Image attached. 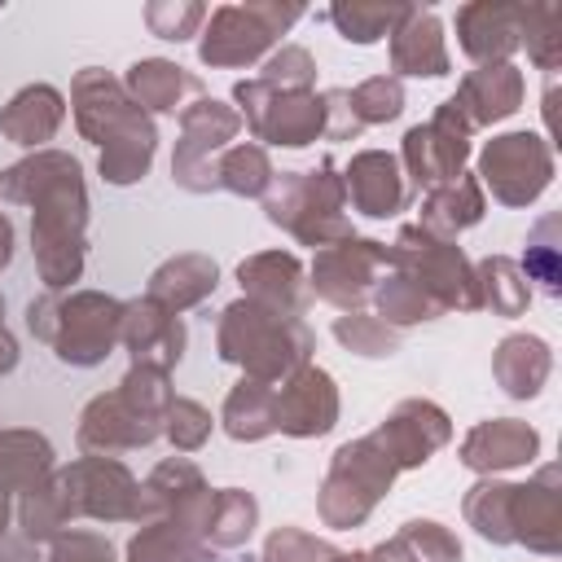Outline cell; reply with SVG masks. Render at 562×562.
Returning a JSON list of instances; mask_svg holds the SVG:
<instances>
[{
	"mask_svg": "<svg viewBox=\"0 0 562 562\" xmlns=\"http://www.w3.org/2000/svg\"><path fill=\"white\" fill-rule=\"evenodd\" d=\"M0 202L31 211V255L44 290H75L88 263V184L66 149H35L0 171Z\"/></svg>",
	"mask_w": 562,
	"mask_h": 562,
	"instance_id": "cell-1",
	"label": "cell"
},
{
	"mask_svg": "<svg viewBox=\"0 0 562 562\" xmlns=\"http://www.w3.org/2000/svg\"><path fill=\"white\" fill-rule=\"evenodd\" d=\"M70 114L88 145H97V176L114 189H132L149 176L158 154V123L127 97L123 79L101 66H83L70 79Z\"/></svg>",
	"mask_w": 562,
	"mask_h": 562,
	"instance_id": "cell-2",
	"label": "cell"
},
{
	"mask_svg": "<svg viewBox=\"0 0 562 562\" xmlns=\"http://www.w3.org/2000/svg\"><path fill=\"white\" fill-rule=\"evenodd\" d=\"M176 400L171 373L149 364H127L114 391H101L83 404L75 443L88 457H123L162 439V413Z\"/></svg>",
	"mask_w": 562,
	"mask_h": 562,
	"instance_id": "cell-3",
	"label": "cell"
},
{
	"mask_svg": "<svg viewBox=\"0 0 562 562\" xmlns=\"http://www.w3.org/2000/svg\"><path fill=\"white\" fill-rule=\"evenodd\" d=\"M312 351H316V338L303 316L263 307L255 299H233L220 312L215 356L224 364L241 369V378H259V382L277 386L299 364H312Z\"/></svg>",
	"mask_w": 562,
	"mask_h": 562,
	"instance_id": "cell-4",
	"label": "cell"
},
{
	"mask_svg": "<svg viewBox=\"0 0 562 562\" xmlns=\"http://www.w3.org/2000/svg\"><path fill=\"white\" fill-rule=\"evenodd\" d=\"M26 329L53 347L70 369H97L114 356L123 329V299L105 290H44L26 303Z\"/></svg>",
	"mask_w": 562,
	"mask_h": 562,
	"instance_id": "cell-5",
	"label": "cell"
},
{
	"mask_svg": "<svg viewBox=\"0 0 562 562\" xmlns=\"http://www.w3.org/2000/svg\"><path fill=\"white\" fill-rule=\"evenodd\" d=\"M263 220L281 233H290L299 246H334L351 237V215H347V189L342 171L334 158H321L312 171H277L272 189L259 198Z\"/></svg>",
	"mask_w": 562,
	"mask_h": 562,
	"instance_id": "cell-6",
	"label": "cell"
},
{
	"mask_svg": "<svg viewBox=\"0 0 562 562\" xmlns=\"http://www.w3.org/2000/svg\"><path fill=\"white\" fill-rule=\"evenodd\" d=\"M395 479H400V470H395V461L382 452V443L373 435H360V439L338 443L334 457H329V465H325V479L316 487V514H321V522L334 527V531L364 527L369 514L395 487Z\"/></svg>",
	"mask_w": 562,
	"mask_h": 562,
	"instance_id": "cell-7",
	"label": "cell"
},
{
	"mask_svg": "<svg viewBox=\"0 0 562 562\" xmlns=\"http://www.w3.org/2000/svg\"><path fill=\"white\" fill-rule=\"evenodd\" d=\"M57 496L66 505V518H92V522H158V505L149 487L123 465V457H75L70 465H57L53 474Z\"/></svg>",
	"mask_w": 562,
	"mask_h": 562,
	"instance_id": "cell-8",
	"label": "cell"
},
{
	"mask_svg": "<svg viewBox=\"0 0 562 562\" xmlns=\"http://www.w3.org/2000/svg\"><path fill=\"white\" fill-rule=\"evenodd\" d=\"M307 18L303 4H220L206 9V22L198 31V61L211 70H241L263 61L281 35Z\"/></svg>",
	"mask_w": 562,
	"mask_h": 562,
	"instance_id": "cell-9",
	"label": "cell"
},
{
	"mask_svg": "<svg viewBox=\"0 0 562 562\" xmlns=\"http://www.w3.org/2000/svg\"><path fill=\"white\" fill-rule=\"evenodd\" d=\"M391 250V272L422 290L439 312H479L474 299V259L457 241H439L417 224H400Z\"/></svg>",
	"mask_w": 562,
	"mask_h": 562,
	"instance_id": "cell-10",
	"label": "cell"
},
{
	"mask_svg": "<svg viewBox=\"0 0 562 562\" xmlns=\"http://www.w3.org/2000/svg\"><path fill=\"white\" fill-rule=\"evenodd\" d=\"M233 110L241 114V127L255 145L277 149H307L325 136V92L303 88H272L263 79H237L233 83Z\"/></svg>",
	"mask_w": 562,
	"mask_h": 562,
	"instance_id": "cell-11",
	"label": "cell"
},
{
	"mask_svg": "<svg viewBox=\"0 0 562 562\" xmlns=\"http://www.w3.org/2000/svg\"><path fill=\"white\" fill-rule=\"evenodd\" d=\"M474 180L501 206H514V211L531 206L553 184V140H544L540 132H527V127L501 132V136L483 140Z\"/></svg>",
	"mask_w": 562,
	"mask_h": 562,
	"instance_id": "cell-12",
	"label": "cell"
},
{
	"mask_svg": "<svg viewBox=\"0 0 562 562\" xmlns=\"http://www.w3.org/2000/svg\"><path fill=\"white\" fill-rule=\"evenodd\" d=\"M391 268V250L386 241H373V237H342L334 246H321L312 250V263H307V290L338 307V312H364V303L373 299L378 281L386 277Z\"/></svg>",
	"mask_w": 562,
	"mask_h": 562,
	"instance_id": "cell-13",
	"label": "cell"
},
{
	"mask_svg": "<svg viewBox=\"0 0 562 562\" xmlns=\"http://www.w3.org/2000/svg\"><path fill=\"white\" fill-rule=\"evenodd\" d=\"M176 123L180 136L171 149V180L184 193H215V158L241 136V114L220 97H198Z\"/></svg>",
	"mask_w": 562,
	"mask_h": 562,
	"instance_id": "cell-14",
	"label": "cell"
},
{
	"mask_svg": "<svg viewBox=\"0 0 562 562\" xmlns=\"http://www.w3.org/2000/svg\"><path fill=\"white\" fill-rule=\"evenodd\" d=\"M470 140H474V127L470 119L457 110V101H439L435 114L426 123H413L400 140V167H404V180L408 189H435V184H448L465 171L470 162Z\"/></svg>",
	"mask_w": 562,
	"mask_h": 562,
	"instance_id": "cell-15",
	"label": "cell"
},
{
	"mask_svg": "<svg viewBox=\"0 0 562 562\" xmlns=\"http://www.w3.org/2000/svg\"><path fill=\"white\" fill-rule=\"evenodd\" d=\"M382 452L395 461V470H422L439 448H448L452 439V417L435 404V400H422V395H408L400 400L373 430H369Z\"/></svg>",
	"mask_w": 562,
	"mask_h": 562,
	"instance_id": "cell-16",
	"label": "cell"
},
{
	"mask_svg": "<svg viewBox=\"0 0 562 562\" xmlns=\"http://www.w3.org/2000/svg\"><path fill=\"white\" fill-rule=\"evenodd\" d=\"M338 413H342V395L329 369L299 364L277 382V435L321 439L338 426Z\"/></svg>",
	"mask_w": 562,
	"mask_h": 562,
	"instance_id": "cell-17",
	"label": "cell"
},
{
	"mask_svg": "<svg viewBox=\"0 0 562 562\" xmlns=\"http://www.w3.org/2000/svg\"><path fill=\"white\" fill-rule=\"evenodd\" d=\"M509 536L514 544L553 558L562 553V470L549 461L527 483L509 492Z\"/></svg>",
	"mask_w": 562,
	"mask_h": 562,
	"instance_id": "cell-18",
	"label": "cell"
},
{
	"mask_svg": "<svg viewBox=\"0 0 562 562\" xmlns=\"http://www.w3.org/2000/svg\"><path fill=\"white\" fill-rule=\"evenodd\" d=\"M544 439L531 422L522 417H483L465 430L461 448H457V461L465 470H474L479 479H496L505 470H522V465H536Z\"/></svg>",
	"mask_w": 562,
	"mask_h": 562,
	"instance_id": "cell-19",
	"label": "cell"
},
{
	"mask_svg": "<svg viewBox=\"0 0 562 562\" xmlns=\"http://www.w3.org/2000/svg\"><path fill=\"white\" fill-rule=\"evenodd\" d=\"M457 44L474 66H501L514 61L522 48V4L514 0H470L452 18Z\"/></svg>",
	"mask_w": 562,
	"mask_h": 562,
	"instance_id": "cell-20",
	"label": "cell"
},
{
	"mask_svg": "<svg viewBox=\"0 0 562 562\" xmlns=\"http://www.w3.org/2000/svg\"><path fill=\"white\" fill-rule=\"evenodd\" d=\"M119 347H127L132 364H149V369L171 373L184 360L189 334H184V321L176 312H167L162 303H154V299L140 294V299H123Z\"/></svg>",
	"mask_w": 562,
	"mask_h": 562,
	"instance_id": "cell-21",
	"label": "cell"
},
{
	"mask_svg": "<svg viewBox=\"0 0 562 562\" xmlns=\"http://www.w3.org/2000/svg\"><path fill=\"white\" fill-rule=\"evenodd\" d=\"M145 487H149V496H154V505H158V522H171L176 531L202 540V527H206L215 487L206 483V474H202L184 452L158 461V465L145 474Z\"/></svg>",
	"mask_w": 562,
	"mask_h": 562,
	"instance_id": "cell-22",
	"label": "cell"
},
{
	"mask_svg": "<svg viewBox=\"0 0 562 562\" xmlns=\"http://www.w3.org/2000/svg\"><path fill=\"white\" fill-rule=\"evenodd\" d=\"M342 189H347V206L364 220H395L413 198L404 167L391 149L351 154V162L342 167Z\"/></svg>",
	"mask_w": 562,
	"mask_h": 562,
	"instance_id": "cell-23",
	"label": "cell"
},
{
	"mask_svg": "<svg viewBox=\"0 0 562 562\" xmlns=\"http://www.w3.org/2000/svg\"><path fill=\"white\" fill-rule=\"evenodd\" d=\"M237 285H241V299H255L263 307H277V312H290V316H303L307 312V268L294 250H255L237 263Z\"/></svg>",
	"mask_w": 562,
	"mask_h": 562,
	"instance_id": "cell-24",
	"label": "cell"
},
{
	"mask_svg": "<svg viewBox=\"0 0 562 562\" xmlns=\"http://www.w3.org/2000/svg\"><path fill=\"white\" fill-rule=\"evenodd\" d=\"M386 48H391V75L400 83L404 79H443V75H452L448 35H443V22H439L435 9L413 4L408 18L391 31Z\"/></svg>",
	"mask_w": 562,
	"mask_h": 562,
	"instance_id": "cell-25",
	"label": "cell"
},
{
	"mask_svg": "<svg viewBox=\"0 0 562 562\" xmlns=\"http://www.w3.org/2000/svg\"><path fill=\"white\" fill-rule=\"evenodd\" d=\"M522 97H527V83H522V70L514 61H501V66H474L461 75L452 101L457 110L470 119V127H492V123H505L509 114L522 110Z\"/></svg>",
	"mask_w": 562,
	"mask_h": 562,
	"instance_id": "cell-26",
	"label": "cell"
},
{
	"mask_svg": "<svg viewBox=\"0 0 562 562\" xmlns=\"http://www.w3.org/2000/svg\"><path fill=\"white\" fill-rule=\"evenodd\" d=\"M123 88H127V97L149 119L154 114H176L180 119L184 105L206 97V83L193 70H184L180 61H171V57H140V61H132L127 75H123Z\"/></svg>",
	"mask_w": 562,
	"mask_h": 562,
	"instance_id": "cell-27",
	"label": "cell"
},
{
	"mask_svg": "<svg viewBox=\"0 0 562 562\" xmlns=\"http://www.w3.org/2000/svg\"><path fill=\"white\" fill-rule=\"evenodd\" d=\"M66 123V92L53 83H26L0 105V136L22 149H48Z\"/></svg>",
	"mask_w": 562,
	"mask_h": 562,
	"instance_id": "cell-28",
	"label": "cell"
},
{
	"mask_svg": "<svg viewBox=\"0 0 562 562\" xmlns=\"http://www.w3.org/2000/svg\"><path fill=\"white\" fill-rule=\"evenodd\" d=\"M215 285H220V263H215L211 255H202V250H180V255L162 259V263L149 272L145 299H154V303H162L167 312L184 316L189 307L206 303V299L215 294Z\"/></svg>",
	"mask_w": 562,
	"mask_h": 562,
	"instance_id": "cell-29",
	"label": "cell"
},
{
	"mask_svg": "<svg viewBox=\"0 0 562 562\" xmlns=\"http://www.w3.org/2000/svg\"><path fill=\"white\" fill-rule=\"evenodd\" d=\"M492 378L509 400H536L553 378V347L540 334H505L492 351Z\"/></svg>",
	"mask_w": 562,
	"mask_h": 562,
	"instance_id": "cell-30",
	"label": "cell"
},
{
	"mask_svg": "<svg viewBox=\"0 0 562 562\" xmlns=\"http://www.w3.org/2000/svg\"><path fill=\"white\" fill-rule=\"evenodd\" d=\"M483 215H487V193H483V184H479L470 171H461L457 180L435 184V189L422 193L417 228L430 233V237H439V241H457V237H461L465 228H474Z\"/></svg>",
	"mask_w": 562,
	"mask_h": 562,
	"instance_id": "cell-31",
	"label": "cell"
},
{
	"mask_svg": "<svg viewBox=\"0 0 562 562\" xmlns=\"http://www.w3.org/2000/svg\"><path fill=\"white\" fill-rule=\"evenodd\" d=\"M57 474V452L44 430L35 426H4L0 430V487L9 496H26Z\"/></svg>",
	"mask_w": 562,
	"mask_h": 562,
	"instance_id": "cell-32",
	"label": "cell"
},
{
	"mask_svg": "<svg viewBox=\"0 0 562 562\" xmlns=\"http://www.w3.org/2000/svg\"><path fill=\"white\" fill-rule=\"evenodd\" d=\"M220 430L237 443H259L277 435V386L259 378H237L220 404Z\"/></svg>",
	"mask_w": 562,
	"mask_h": 562,
	"instance_id": "cell-33",
	"label": "cell"
},
{
	"mask_svg": "<svg viewBox=\"0 0 562 562\" xmlns=\"http://www.w3.org/2000/svg\"><path fill=\"white\" fill-rule=\"evenodd\" d=\"M369 562H465V549L452 527L435 518H408L391 540L369 549Z\"/></svg>",
	"mask_w": 562,
	"mask_h": 562,
	"instance_id": "cell-34",
	"label": "cell"
},
{
	"mask_svg": "<svg viewBox=\"0 0 562 562\" xmlns=\"http://www.w3.org/2000/svg\"><path fill=\"white\" fill-rule=\"evenodd\" d=\"M474 299H479V312H492V316H522L531 307V285L518 268V259L509 255H483L474 259Z\"/></svg>",
	"mask_w": 562,
	"mask_h": 562,
	"instance_id": "cell-35",
	"label": "cell"
},
{
	"mask_svg": "<svg viewBox=\"0 0 562 562\" xmlns=\"http://www.w3.org/2000/svg\"><path fill=\"white\" fill-rule=\"evenodd\" d=\"M408 9L413 4H382V0H338V4H329L325 9V18H329V26L347 40V44H360V48H369V44H382V40H391V31L408 18Z\"/></svg>",
	"mask_w": 562,
	"mask_h": 562,
	"instance_id": "cell-36",
	"label": "cell"
},
{
	"mask_svg": "<svg viewBox=\"0 0 562 562\" xmlns=\"http://www.w3.org/2000/svg\"><path fill=\"white\" fill-rule=\"evenodd\" d=\"M527 285H540V294L558 299L562 294V215L549 211L527 228L522 259H518Z\"/></svg>",
	"mask_w": 562,
	"mask_h": 562,
	"instance_id": "cell-37",
	"label": "cell"
},
{
	"mask_svg": "<svg viewBox=\"0 0 562 562\" xmlns=\"http://www.w3.org/2000/svg\"><path fill=\"white\" fill-rule=\"evenodd\" d=\"M259 527V501L246 487H215L211 514L202 527V544L211 549H241Z\"/></svg>",
	"mask_w": 562,
	"mask_h": 562,
	"instance_id": "cell-38",
	"label": "cell"
},
{
	"mask_svg": "<svg viewBox=\"0 0 562 562\" xmlns=\"http://www.w3.org/2000/svg\"><path fill=\"white\" fill-rule=\"evenodd\" d=\"M277 180V167L268 158L263 145L255 140H233L220 158H215V184L233 198H263Z\"/></svg>",
	"mask_w": 562,
	"mask_h": 562,
	"instance_id": "cell-39",
	"label": "cell"
},
{
	"mask_svg": "<svg viewBox=\"0 0 562 562\" xmlns=\"http://www.w3.org/2000/svg\"><path fill=\"white\" fill-rule=\"evenodd\" d=\"M123 562H215V549L202 544L198 536L176 531L171 522H145L127 540Z\"/></svg>",
	"mask_w": 562,
	"mask_h": 562,
	"instance_id": "cell-40",
	"label": "cell"
},
{
	"mask_svg": "<svg viewBox=\"0 0 562 562\" xmlns=\"http://www.w3.org/2000/svg\"><path fill=\"white\" fill-rule=\"evenodd\" d=\"M334 342L360 360H391L404 342L400 329H391L386 321H378L373 312H338L334 325H329Z\"/></svg>",
	"mask_w": 562,
	"mask_h": 562,
	"instance_id": "cell-41",
	"label": "cell"
},
{
	"mask_svg": "<svg viewBox=\"0 0 562 562\" xmlns=\"http://www.w3.org/2000/svg\"><path fill=\"white\" fill-rule=\"evenodd\" d=\"M509 492H514V483H505V479H479V483L461 496L465 522H470L487 544H514V536H509Z\"/></svg>",
	"mask_w": 562,
	"mask_h": 562,
	"instance_id": "cell-42",
	"label": "cell"
},
{
	"mask_svg": "<svg viewBox=\"0 0 562 562\" xmlns=\"http://www.w3.org/2000/svg\"><path fill=\"white\" fill-rule=\"evenodd\" d=\"M373 316L404 334V329H413V325H422V321H435V316H443V312H439L422 290H413L400 272L386 268V277H382L378 290H373Z\"/></svg>",
	"mask_w": 562,
	"mask_h": 562,
	"instance_id": "cell-43",
	"label": "cell"
},
{
	"mask_svg": "<svg viewBox=\"0 0 562 562\" xmlns=\"http://www.w3.org/2000/svg\"><path fill=\"white\" fill-rule=\"evenodd\" d=\"M347 105H351V119L360 123V132L395 123L404 114V83L395 75H369L356 88H347Z\"/></svg>",
	"mask_w": 562,
	"mask_h": 562,
	"instance_id": "cell-44",
	"label": "cell"
},
{
	"mask_svg": "<svg viewBox=\"0 0 562 562\" xmlns=\"http://www.w3.org/2000/svg\"><path fill=\"white\" fill-rule=\"evenodd\" d=\"M522 48H527V61L544 75L562 66V9L558 4H522Z\"/></svg>",
	"mask_w": 562,
	"mask_h": 562,
	"instance_id": "cell-45",
	"label": "cell"
},
{
	"mask_svg": "<svg viewBox=\"0 0 562 562\" xmlns=\"http://www.w3.org/2000/svg\"><path fill=\"white\" fill-rule=\"evenodd\" d=\"M211 430H215L211 408L198 404V400H189V395H176V400L167 404V413H162V439H167L176 452H198V448H206Z\"/></svg>",
	"mask_w": 562,
	"mask_h": 562,
	"instance_id": "cell-46",
	"label": "cell"
},
{
	"mask_svg": "<svg viewBox=\"0 0 562 562\" xmlns=\"http://www.w3.org/2000/svg\"><path fill=\"white\" fill-rule=\"evenodd\" d=\"M202 22H206V4H198V0H149V4H145V26H149V35H158V40H167V44L193 40V35L202 31Z\"/></svg>",
	"mask_w": 562,
	"mask_h": 562,
	"instance_id": "cell-47",
	"label": "cell"
},
{
	"mask_svg": "<svg viewBox=\"0 0 562 562\" xmlns=\"http://www.w3.org/2000/svg\"><path fill=\"white\" fill-rule=\"evenodd\" d=\"M255 79H263V83H272V88H290V92L316 88V57H312L303 44H277V48L263 57V66H259Z\"/></svg>",
	"mask_w": 562,
	"mask_h": 562,
	"instance_id": "cell-48",
	"label": "cell"
},
{
	"mask_svg": "<svg viewBox=\"0 0 562 562\" xmlns=\"http://www.w3.org/2000/svg\"><path fill=\"white\" fill-rule=\"evenodd\" d=\"M334 544L325 536H312L303 527H272L268 540H263V553L259 562H334Z\"/></svg>",
	"mask_w": 562,
	"mask_h": 562,
	"instance_id": "cell-49",
	"label": "cell"
},
{
	"mask_svg": "<svg viewBox=\"0 0 562 562\" xmlns=\"http://www.w3.org/2000/svg\"><path fill=\"white\" fill-rule=\"evenodd\" d=\"M44 562H119V558H114L110 536L83 531V527H66V531L48 544V558H44Z\"/></svg>",
	"mask_w": 562,
	"mask_h": 562,
	"instance_id": "cell-50",
	"label": "cell"
},
{
	"mask_svg": "<svg viewBox=\"0 0 562 562\" xmlns=\"http://www.w3.org/2000/svg\"><path fill=\"white\" fill-rule=\"evenodd\" d=\"M325 136L329 140L360 136V123L351 119V105H347V88H325Z\"/></svg>",
	"mask_w": 562,
	"mask_h": 562,
	"instance_id": "cell-51",
	"label": "cell"
},
{
	"mask_svg": "<svg viewBox=\"0 0 562 562\" xmlns=\"http://www.w3.org/2000/svg\"><path fill=\"white\" fill-rule=\"evenodd\" d=\"M0 562H44L40 558V544H31L26 536H0Z\"/></svg>",
	"mask_w": 562,
	"mask_h": 562,
	"instance_id": "cell-52",
	"label": "cell"
},
{
	"mask_svg": "<svg viewBox=\"0 0 562 562\" xmlns=\"http://www.w3.org/2000/svg\"><path fill=\"white\" fill-rule=\"evenodd\" d=\"M13 246H18V233H13V220L0 211V272L13 263Z\"/></svg>",
	"mask_w": 562,
	"mask_h": 562,
	"instance_id": "cell-53",
	"label": "cell"
},
{
	"mask_svg": "<svg viewBox=\"0 0 562 562\" xmlns=\"http://www.w3.org/2000/svg\"><path fill=\"white\" fill-rule=\"evenodd\" d=\"M18 356H22V351H18V338H13V334L0 325V378L18 369Z\"/></svg>",
	"mask_w": 562,
	"mask_h": 562,
	"instance_id": "cell-54",
	"label": "cell"
},
{
	"mask_svg": "<svg viewBox=\"0 0 562 562\" xmlns=\"http://www.w3.org/2000/svg\"><path fill=\"white\" fill-rule=\"evenodd\" d=\"M544 132L558 136V83L544 88ZM549 136H544V140H549Z\"/></svg>",
	"mask_w": 562,
	"mask_h": 562,
	"instance_id": "cell-55",
	"label": "cell"
},
{
	"mask_svg": "<svg viewBox=\"0 0 562 562\" xmlns=\"http://www.w3.org/2000/svg\"><path fill=\"white\" fill-rule=\"evenodd\" d=\"M9 518H13V496L0 487V536L9 531Z\"/></svg>",
	"mask_w": 562,
	"mask_h": 562,
	"instance_id": "cell-56",
	"label": "cell"
},
{
	"mask_svg": "<svg viewBox=\"0 0 562 562\" xmlns=\"http://www.w3.org/2000/svg\"><path fill=\"white\" fill-rule=\"evenodd\" d=\"M334 562H369V549H338Z\"/></svg>",
	"mask_w": 562,
	"mask_h": 562,
	"instance_id": "cell-57",
	"label": "cell"
},
{
	"mask_svg": "<svg viewBox=\"0 0 562 562\" xmlns=\"http://www.w3.org/2000/svg\"><path fill=\"white\" fill-rule=\"evenodd\" d=\"M0 325H4V294H0Z\"/></svg>",
	"mask_w": 562,
	"mask_h": 562,
	"instance_id": "cell-58",
	"label": "cell"
},
{
	"mask_svg": "<svg viewBox=\"0 0 562 562\" xmlns=\"http://www.w3.org/2000/svg\"><path fill=\"white\" fill-rule=\"evenodd\" d=\"M0 430H4V426H0Z\"/></svg>",
	"mask_w": 562,
	"mask_h": 562,
	"instance_id": "cell-59",
	"label": "cell"
}]
</instances>
